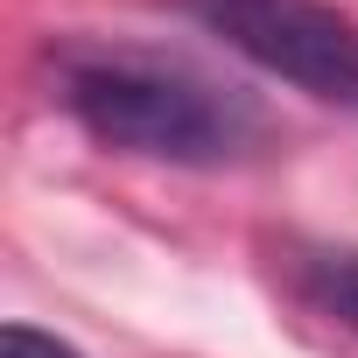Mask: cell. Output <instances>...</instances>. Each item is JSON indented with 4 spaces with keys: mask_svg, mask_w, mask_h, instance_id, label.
I'll return each mask as SVG.
<instances>
[{
    "mask_svg": "<svg viewBox=\"0 0 358 358\" xmlns=\"http://www.w3.org/2000/svg\"><path fill=\"white\" fill-rule=\"evenodd\" d=\"M309 295H316L330 316H344V323L358 330V253H330V260H316V267H309Z\"/></svg>",
    "mask_w": 358,
    "mask_h": 358,
    "instance_id": "cell-3",
    "label": "cell"
},
{
    "mask_svg": "<svg viewBox=\"0 0 358 358\" xmlns=\"http://www.w3.org/2000/svg\"><path fill=\"white\" fill-rule=\"evenodd\" d=\"M190 15L253 71L358 113V22L330 0H190Z\"/></svg>",
    "mask_w": 358,
    "mask_h": 358,
    "instance_id": "cell-2",
    "label": "cell"
},
{
    "mask_svg": "<svg viewBox=\"0 0 358 358\" xmlns=\"http://www.w3.org/2000/svg\"><path fill=\"white\" fill-rule=\"evenodd\" d=\"M0 358H85L78 344H64L57 330H36V323H8L0 330Z\"/></svg>",
    "mask_w": 358,
    "mask_h": 358,
    "instance_id": "cell-4",
    "label": "cell"
},
{
    "mask_svg": "<svg viewBox=\"0 0 358 358\" xmlns=\"http://www.w3.org/2000/svg\"><path fill=\"white\" fill-rule=\"evenodd\" d=\"M57 99L99 148H120L141 162L225 169L253 155L260 141V113L246 92H225L218 78L176 57H155V50L71 43L57 57Z\"/></svg>",
    "mask_w": 358,
    "mask_h": 358,
    "instance_id": "cell-1",
    "label": "cell"
}]
</instances>
